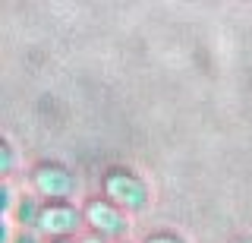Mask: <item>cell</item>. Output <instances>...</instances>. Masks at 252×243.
<instances>
[{
  "mask_svg": "<svg viewBox=\"0 0 252 243\" xmlns=\"http://www.w3.org/2000/svg\"><path fill=\"white\" fill-rule=\"evenodd\" d=\"M38 234L44 240H79L85 234L82 202H44Z\"/></svg>",
  "mask_w": 252,
  "mask_h": 243,
  "instance_id": "obj_4",
  "label": "cell"
},
{
  "mask_svg": "<svg viewBox=\"0 0 252 243\" xmlns=\"http://www.w3.org/2000/svg\"><path fill=\"white\" fill-rule=\"evenodd\" d=\"M79 243H107V240H104V237H98V234H89V231H85L82 237H79Z\"/></svg>",
  "mask_w": 252,
  "mask_h": 243,
  "instance_id": "obj_9",
  "label": "cell"
},
{
  "mask_svg": "<svg viewBox=\"0 0 252 243\" xmlns=\"http://www.w3.org/2000/svg\"><path fill=\"white\" fill-rule=\"evenodd\" d=\"M41 211H44V199H38L35 193L22 183V193L16 199V206L6 211V221H13L19 231H38V221H41Z\"/></svg>",
  "mask_w": 252,
  "mask_h": 243,
  "instance_id": "obj_5",
  "label": "cell"
},
{
  "mask_svg": "<svg viewBox=\"0 0 252 243\" xmlns=\"http://www.w3.org/2000/svg\"><path fill=\"white\" fill-rule=\"evenodd\" d=\"M85 231L104 237L107 243H126L132 234V215H126L120 206H114L104 196H89L82 202Z\"/></svg>",
  "mask_w": 252,
  "mask_h": 243,
  "instance_id": "obj_3",
  "label": "cell"
},
{
  "mask_svg": "<svg viewBox=\"0 0 252 243\" xmlns=\"http://www.w3.org/2000/svg\"><path fill=\"white\" fill-rule=\"evenodd\" d=\"M230 243H252V234H243V237H236V240H230Z\"/></svg>",
  "mask_w": 252,
  "mask_h": 243,
  "instance_id": "obj_10",
  "label": "cell"
},
{
  "mask_svg": "<svg viewBox=\"0 0 252 243\" xmlns=\"http://www.w3.org/2000/svg\"><path fill=\"white\" fill-rule=\"evenodd\" d=\"M0 171H3V180H13L19 174V148L13 139H3L0 145Z\"/></svg>",
  "mask_w": 252,
  "mask_h": 243,
  "instance_id": "obj_6",
  "label": "cell"
},
{
  "mask_svg": "<svg viewBox=\"0 0 252 243\" xmlns=\"http://www.w3.org/2000/svg\"><path fill=\"white\" fill-rule=\"evenodd\" d=\"M101 196L110 199L114 206H120L126 215H142V211L152 208L155 193L152 183L132 168H107L101 174Z\"/></svg>",
  "mask_w": 252,
  "mask_h": 243,
  "instance_id": "obj_2",
  "label": "cell"
},
{
  "mask_svg": "<svg viewBox=\"0 0 252 243\" xmlns=\"http://www.w3.org/2000/svg\"><path fill=\"white\" fill-rule=\"evenodd\" d=\"M126 243H129V240H126Z\"/></svg>",
  "mask_w": 252,
  "mask_h": 243,
  "instance_id": "obj_12",
  "label": "cell"
},
{
  "mask_svg": "<svg viewBox=\"0 0 252 243\" xmlns=\"http://www.w3.org/2000/svg\"><path fill=\"white\" fill-rule=\"evenodd\" d=\"M22 183L44 202H79V196H82V180L63 161L32 164L26 171V177H22Z\"/></svg>",
  "mask_w": 252,
  "mask_h": 243,
  "instance_id": "obj_1",
  "label": "cell"
},
{
  "mask_svg": "<svg viewBox=\"0 0 252 243\" xmlns=\"http://www.w3.org/2000/svg\"><path fill=\"white\" fill-rule=\"evenodd\" d=\"M142 243H192V240L177 234V231H152V234L142 237Z\"/></svg>",
  "mask_w": 252,
  "mask_h": 243,
  "instance_id": "obj_7",
  "label": "cell"
},
{
  "mask_svg": "<svg viewBox=\"0 0 252 243\" xmlns=\"http://www.w3.org/2000/svg\"><path fill=\"white\" fill-rule=\"evenodd\" d=\"M47 243H79V240H47Z\"/></svg>",
  "mask_w": 252,
  "mask_h": 243,
  "instance_id": "obj_11",
  "label": "cell"
},
{
  "mask_svg": "<svg viewBox=\"0 0 252 243\" xmlns=\"http://www.w3.org/2000/svg\"><path fill=\"white\" fill-rule=\"evenodd\" d=\"M13 243H47V240H44L38 231H16Z\"/></svg>",
  "mask_w": 252,
  "mask_h": 243,
  "instance_id": "obj_8",
  "label": "cell"
}]
</instances>
